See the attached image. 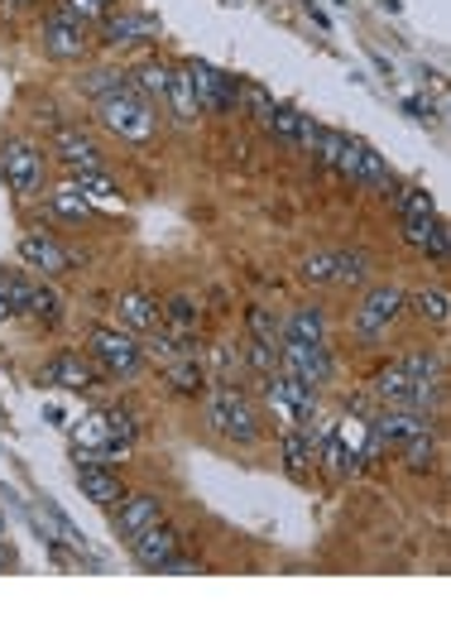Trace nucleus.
Masks as SVG:
<instances>
[{"instance_id":"obj_1","label":"nucleus","mask_w":451,"mask_h":634,"mask_svg":"<svg viewBox=\"0 0 451 634\" xmlns=\"http://www.w3.org/2000/svg\"><path fill=\"white\" fill-rule=\"evenodd\" d=\"M96 115H101V125L115 130V135H121L125 144H144V140H154V130H158L154 101L140 96L135 86H121V92L101 96V101H96Z\"/></svg>"},{"instance_id":"obj_2","label":"nucleus","mask_w":451,"mask_h":634,"mask_svg":"<svg viewBox=\"0 0 451 634\" xmlns=\"http://www.w3.org/2000/svg\"><path fill=\"white\" fill-rule=\"evenodd\" d=\"M207 423L222 432V438H236V442H255L259 438V413L250 395L240 385H216L207 395Z\"/></svg>"},{"instance_id":"obj_3","label":"nucleus","mask_w":451,"mask_h":634,"mask_svg":"<svg viewBox=\"0 0 451 634\" xmlns=\"http://www.w3.org/2000/svg\"><path fill=\"white\" fill-rule=\"evenodd\" d=\"M86 356L96 360L101 375H115V380H130L144 366V346L135 341V331H121V327H96Z\"/></svg>"},{"instance_id":"obj_4","label":"nucleus","mask_w":451,"mask_h":634,"mask_svg":"<svg viewBox=\"0 0 451 634\" xmlns=\"http://www.w3.org/2000/svg\"><path fill=\"white\" fill-rule=\"evenodd\" d=\"M403 303H409V294H403L399 284H375L370 294L360 298V308H356V337L360 341L389 337V327L403 317Z\"/></svg>"},{"instance_id":"obj_5","label":"nucleus","mask_w":451,"mask_h":634,"mask_svg":"<svg viewBox=\"0 0 451 634\" xmlns=\"http://www.w3.org/2000/svg\"><path fill=\"white\" fill-rule=\"evenodd\" d=\"M0 173H6L10 193L29 202L43 193V150H34L29 140H10L6 150H0Z\"/></svg>"},{"instance_id":"obj_6","label":"nucleus","mask_w":451,"mask_h":634,"mask_svg":"<svg viewBox=\"0 0 451 634\" xmlns=\"http://www.w3.org/2000/svg\"><path fill=\"white\" fill-rule=\"evenodd\" d=\"M39 43L49 58H58V63H78V58H86V49H92V29L78 24L63 10H53L49 20L39 24Z\"/></svg>"},{"instance_id":"obj_7","label":"nucleus","mask_w":451,"mask_h":634,"mask_svg":"<svg viewBox=\"0 0 451 634\" xmlns=\"http://www.w3.org/2000/svg\"><path fill=\"white\" fill-rule=\"evenodd\" d=\"M187 78H193V92H197V111L202 115H226V111H240V78H226L207 63H187Z\"/></svg>"},{"instance_id":"obj_8","label":"nucleus","mask_w":451,"mask_h":634,"mask_svg":"<svg viewBox=\"0 0 451 634\" xmlns=\"http://www.w3.org/2000/svg\"><path fill=\"white\" fill-rule=\"evenodd\" d=\"M279 370L303 385H327L331 380V351L327 341H279Z\"/></svg>"},{"instance_id":"obj_9","label":"nucleus","mask_w":451,"mask_h":634,"mask_svg":"<svg viewBox=\"0 0 451 634\" xmlns=\"http://www.w3.org/2000/svg\"><path fill=\"white\" fill-rule=\"evenodd\" d=\"M178 548H183V539L164 524V519H158L154 529H144V533L130 539V553H135V562H140V567H150V572H164L168 562L178 558Z\"/></svg>"},{"instance_id":"obj_10","label":"nucleus","mask_w":451,"mask_h":634,"mask_svg":"<svg viewBox=\"0 0 451 634\" xmlns=\"http://www.w3.org/2000/svg\"><path fill=\"white\" fill-rule=\"evenodd\" d=\"M53 154L72 168V178H78V173H96V168H106V158H101V144H96V140H86L82 130H72V125H58V130H53Z\"/></svg>"},{"instance_id":"obj_11","label":"nucleus","mask_w":451,"mask_h":634,"mask_svg":"<svg viewBox=\"0 0 451 634\" xmlns=\"http://www.w3.org/2000/svg\"><path fill=\"white\" fill-rule=\"evenodd\" d=\"M78 485H82V495L101 504V510H115V500L125 495V485H121V476L111 471V461H96V457H78Z\"/></svg>"},{"instance_id":"obj_12","label":"nucleus","mask_w":451,"mask_h":634,"mask_svg":"<svg viewBox=\"0 0 451 634\" xmlns=\"http://www.w3.org/2000/svg\"><path fill=\"white\" fill-rule=\"evenodd\" d=\"M121 510H115V533L130 543L135 533H144V529H154L158 519H164V504H158V495H150V490H135V495H121L115 500Z\"/></svg>"},{"instance_id":"obj_13","label":"nucleus","mask_w":451,"mask_h":634,"mask_svg":"<svg viewBox=\"0 0 451 634\" xmlns=\"http://www.w3.org/2000/svg\"><path fill=\"white\" fill-rule=\"evenodd\" d=\"M158 34V20L140 10H106V20H101V43H111V49H125V43H144Z\"/></svg>"},{"instance_id":"obj_14","label":"nucleus","mask_w":451,"mask_h":634,"mask_svg":"<svg viewBox=\"0 0 451 634\" xmlns=\"http://www.w3.org/2000/svg\"><path fill=\"white\" fill-rule=\"evenodd\" d=\"M96 360L92 356H82V351H58L53 360H49V366H43V380H49V385H58V389H78V395H82V389H92L96 385Z\"/></svg>"},{"instance_id":"obj_15","label":"nucleus","mask_w":451,"mask_h":634,"mask_svg":"<svg viewBox=\"0 0 451 634\" xmlns=\"http://www.w3.org/2000/svg\"><path fill=\"white\" fill-rule=\"evenodd\" d=\"M20 259L29 269H39V274H68L72 269V255L53 236H43V231H24V236H20Z\"/></svg>"},{"instance_id":"obj_16","label":"nucleus","mask_w":451,"mask_h":634,"mask_svg":"<svg viewBox=\"0 0 451 634\" xmlns=\"http://www.w3.org/2000/svg\"><path fill=\"white\" fill-rule=\"evenodd\" d=\"M284 467L294 481H308L317 471V438L308 428H284Z\"/></svg>"},{"instance_id":"obj_17","label":"nucleus","mask_w":451,"mask_h":634,"mask_svg":"<svg viewBox=\"0 0 451 634\" xmlns=\"http://www.w3.org/2000/svg\"><path fill=\"white\" fill-rule=\"evenodd\" d=\"M164 101H168V115L178 125H197V92H193V78H187V63L168 72V86H164Z\"/></svg>"},{"instance_id":"obj_18","label":"nucleus","mask_w":451,"mask_h":634,"mask_svg":"<svg viewBox=\"0 0 451 634\" xmlns=\"http://www.w3.org/2000/svg\"><path fill=\"white\" fill-rule=\"evenodd\" d=\"M370 395L380 403H399V409H413V375L399 366V360H389V366L370 380Z\"/></svg>"},{"instance_id":"obj_19","label":"nucleus","mask_w":451,"mask_h":634,"mask_svg":"<svg viewBox=\"0 0 451 634\" xmlns=\"http://www.w3.org/2000/svg\"><path fill=\"white\" fill-rule=\"evenodd\" d=\"M115 308H121V323L130 331H158V298L140 294V288H130V294H121Z\"/></svg>"},{"instance_id":"obj_20","label":"nucleus","mask_w":451,"mask_h":634,"mask_svg":"<svg viewBox=\"0 0 451 634\" xmlns=\"http://www.w3.org/2000/svg\"><path fill=\"white\" fill-rule=\"evenodd\" d=\"M284 341H327V313L312 308V303L294 308L284 323Z\"/></svg>"},{"instance_id":"obj_21","label":"nucleus","mask_w":451,"mask_h":634,"mask_svg":"<svg viewBox=\"0 0 451 634\" xmlns=\"http://www.w3.org/2000/svg\"><path fill=\"white\" fill-rule=\"evenodd\" d=\"M168 385L173 395H202V385H207V370H202L197 351H183L168 360Z\"/></svg>"},{"instance_id":"obj_22","label":"nucleus","mask_w":451,"mask_h":634,"mask_svg":"<svg viewBox=\"0 0 451 634\" xmlns=\"http://www.w3.org/2000/svg\"><path fill=\"white\" fill-rule=\"evenodd\" d=\"M49 207L63 216V222H86V216H92V197H86L78 183H58L49 193Z\"/></svg>"},{"instance_id":"obj_23","label":"nucleus","mask_w":451,"mask_h":634,"mask_svg":"<svg viewBox=\"0 0 451 634\" xmlns=\"http://www.w3.org/2000/svg\"><path fill=\"white\" fill-rule=\"evenodd\" d=\"M403 313L423 317L432 327H447V288H418V294H409V303H403Z\"/></svg>"},{"instance_id":"obj_24","label":"nucleus","mask_w":451,"mask_h":634,"mask_svg":"<svg viewBox=\"0 0 451 634\" xmlns=\"http://www.w3.org/2000/svg\"><path fill=\"white\" fill-rule=\"evenodd\" d=\"M351 183H356V187H389V183H394V173H389L385 154H375L370 144H360V158H356Z\"/></svg>"},{"instance_id":"obj_25","label":"nucleus","mask_w":451,"mask_h":634,"mask_svg":"<svg viewBox=\"0 0 451 634\" xmlns=\"http://www.w3.org/2000/svg\"><path fill=\"white\" fill-rule=\"evenodd\" d=\"M197 317H202V313H197L193 298H187V294H173L164 308H158V327H168V331H178V337H183V331L197 327Z\"/></svg>"},{"instance_id":"obj_26","label":"nucleus","mask_w":451,"mask_h":634,"mask_svg":"<svg viewBox=\"0 0 451 634\" xmlns=\"http://www.w3.org/2000/svg\"><path fill=\"white\" fill-rule=\"evenodd\" d=\"M399 457H403V467H409V471H428V467H432V457H438L432 428H418L413 438H403V442H399Z\"/></svg>"},{"instance_id":"obj_27","label":"nucleus","mask_w":451,"mask_h":634,"mask_svg":"<svg viewBox=\"0 0 451 634\" xmlns=\"http://www.w3.org/2000/svg\"><path fill=\"white\" fill-rule=\"evenodd\" d=\"M20 313H29L34 323H49V327H53L58 317H63V298H58L49 284H34V288H29V303H24Z\"/></svg>"},{"instance_id":"obj_28","label":"nucleus","mask_w":451,"mask_h":634,"mask_svg":"<svg viewBox=\"0 0 451 634\" xmlns=\"http://www.w3.org/2000/svg\"><path fill=\"white\" fill-rule=\"evenodd\" d=\"M121 86H130V72H115V68H92L82 78V92L86 96H111V92H121Z\"/></svg>"},{"instance_id":"obj_29","label":"nucleus","mask_w":451,"mask_h":634,"mask_svg":"<svg viewBox=\"0 0 451 634\" xmlns=\"http://www.w3.org/2000/svg\"><path fill=\"white\" fill-rule=\"evenodd\" d=\"M168 72H173L168 63H144V68L135 72V78H130V86H135L140 96H150V101H154V96H164V86H168Z\"/></svg>"},{"instance_id":"obj_30","label":"nucleus","mask_w":451,"mask_h":634,"mask_svg":"<svg viewBox=\"0 0 451 634\" xmlns=\"http://www.w3.org/2000/svg\"><path fill=\"white\" fill-rule=\"evenodd\" d=\"M399 216L409 222V216H438V202H432L428 187H399Z\"/></svg>"},{"instance_id":"obj_31","label":"nucleus","mask_w":451,"mask_h":634,"mask_svg":"<svg viewBox=\"0 0 451 634\" xmlns=\"http://www.w3.org/2000/svg\"><path fill=\"white\" fill-rule=\"evenodd\" d=\"M265 130H269V135H279L284 144H298L303 115H298V111H288V106H269V115H265Z\"/></svg>"},{"instance_id":"obj_32","label":"nucleus","mask_w":451,"mask_h":634,"mask_svg":"<svg viewBox=\"0 0 451 634\" xmlns=\"http://www.w3.org/2000/svg\"><path fill=\"white\" fill-rule=\"evenodd\" d=\"M245 317H250V337H255V341H265V346L284 341V323H279V317H274L269 308H250Z\"/></svg>"},{"instance_id":"obj_33","label":"nucleus","mask_w":451,"mask_h":634,"mask_svg":"<svg viewBox=\"0 0 451 634\" xmlns=\"http://www.w3.org/2000/svg\"><path fill=\"white\" fill-rule=\"evenodd\" d=\"M403 370L413 375V380H442V360H438V351H409L399 360Z\"/></svg>"},{"instance_id":"obj_34","label":"nucleus","mask_w":451,"mask_h":634,"mask_svg":"<svg viewBox=\"0 0 451 634\" xmlns=\"http://www.w3.org/2000/svg\"><path fill=\"white\" fill-rule=\"evenodd\" d=\"M303 279H308V284H337V255H331V250L308 255V259H303Z\"/></svg>"},{"instance_id":"obj_35","label":"nucleus","mask_w":451,"mask_h":634,"mask_svg":"<svg viewBox=\"0 0 451 634\" xmlns=\"http://www.w3.org/2000/svg\"><path fill=\"white\" fill-rule=\"evenodd\" d=\"M106 428H111V438H121V442H135V432H140V418H135V409H125V403H115V409H106Z\"/></svg>"},{"instance_id":"obj_36","label":"nucleus","mask_w":451,"mask_h":634,"mask_svg":"<svg viewBox=\"0 0 451 634\" xmlns=\"http://www.w3.org/2000/svg\"><path fill=\"white\" fill-rule=\"evenodd\" d=\"M438 226H442V216H409V222H403V241H409L413 250H428V241Z\"/></svg>"},{"instance_id":"obj_37","label":"nucleus","mask_w":451,"mask_h":634,"mask_svg":"<svg viewBox=\"0 0 451 634\" xmlns=\"http://www.w3.org/2000/svg\"><path fill=\"white\" fill-rule=\"evenodd\" d=\"M366 269H370V259L360 255V250H351V255H337V284H360L366 279Z\"/></svg>"},{"instance_id":"obj_38","label":"nucleus","mask_w":451,"mask_h":634,"mask_svg":"<svg viewBox=\"0 0 451 634\" xmlns=\"http://www.w3.org/2000/svg\"><path fill=\"white\" fill-rule=\"evenodd\" d=\"M346 150V135L341 130H317V140H312V154L322 158V164H337V154Z\"/></svg>"},{"instance_id":"obj_39","label":"nucleus","mask_w":451,"mask_h":634,"mask_svg":"<svg viewBox=\"0 0 451 634\" xmlns=\"http://www.w3.org/2000/svg\"><path fill=\"white\" fill-rule=\"evenodd\" d=\"M240 106H245V111H250V115H255V121H265V115H269V106H274V101H269V92H265V86H255V82H240Z\"/></svg>"},{"instance_id":"obj_40","label":"nucleus","mask_w":451,"mask_h":634,"mask_svg":"<svg viewBox=\"0 0 451 634\" xmlns=\"http://www.w3.org/2000/svg\"><path fill=\"white\" fill-rule=\"evenodd\" d=\"M29 288H34V284L20 279V274H0V298H6L14 313H20L24 303H29Z\"/></svg>"},{"instance_id":"obj_41","label":"nucleus","mask_w":451,"mask_h":634,"mask_svg":"<svg viewBox=\"0 0 451 634\" xmlns=\"http://www.w3.org/2000/svg\"><path fill=\"white\" fill-rule=\"evenodd\" d=\"M78 442H86V447H106V442H111L106 413H92V418H82V428H78Z\"/></svg>"},{"instance_id":"obj_42","label":"nucleus","mask_w":451,"mask_h":634,"mask_svg":"<svg viewBox=\"0 0 451 634\" xmlns=\"http://www.w3.org/2000/svg\"><path fill=\"white\" fill-rule=\"evenodd\" d=\"M10 313H14V308H10V303H6V298H0V323H6V317H10Z\"/></svg>"},{"instance_id":"obj_43","label":"nucleus","mask_w":451,"mask_h":634,"mask_svg":"<svg viewBox=\"0 0 451 634\" xmlns=\"http://www.w3.org/2000/svg\"><path fill=\"white\" fill-rule=\"evenodd\" d=\"M101 6H111V10H115V0H101Z\"/></svg>"},{"instance_id":"obj_44","label":"nucleus","mask_w":451,"mask_h":634,"mask_svg":"<svg viewBox=\"0 0 451 634\" xmlns=\"http://www.w3.org/2000/svg\"><path fill=\"white\" fill-rule=\"evenodd\" d=\"M14 6H29V0H14Z\"/></svg>"},{"instance_id":"obj_45","label":"nucleus","mask_w":451,"mask_h":634,"mask_svg":"<svg viewBox=\"0 0 451 634\" xmlns=\"http://www.w3.org/2000/svg\"><path fill=\"white\" fill-rule=\"evenodd\" d=\"M0 529H6V524H0Z\"/></svg>"}]
</instances>
